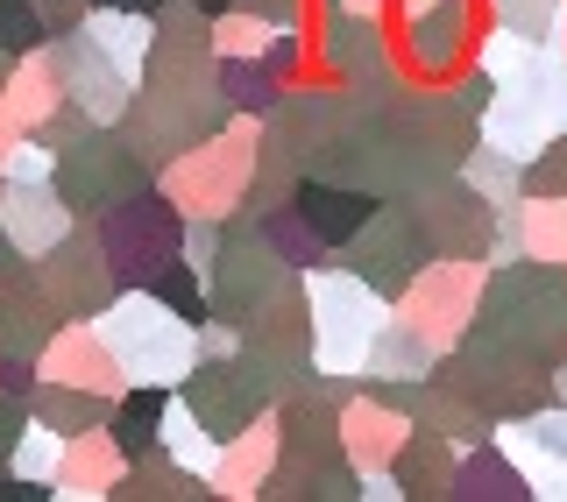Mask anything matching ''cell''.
Masks as SVG:
<instances>
[{
    "mask_svg": "<svg viewBox=\"0 0 567 502\" xmlns=\"http://www.w3.org/2000/svg\"><path fill=\"white\" fill-rule=\"evenodd\" d=\"M468 333H489V339H504V347L554 368V347L567 339V269L539 262V255L496 262L483 276V312H475Z\"/></svg>",
    "mask_w": 567,
    "mask_h": 502,
    "instance_id": "6da1fadb",
    "label": "cell"
},
{
    "mask_svg": "<svg viewBox=\"0 0 567 502\" xmlns=\"http://www.w3.org/2000/svg\"><path fill=\"white\" fill-rule=\"evenodd\" d=\"M100 339L114 347V362L128 383H156V389H177L199 362V326L177 318L156 291H114L106 312H93Z\"/></svg>",
    "mask_w": 567,
    "mask_h": 502,
    "instance_id": "7a4b0ae2",
    "label": "cell"
},
{
    "mask_svg": "<svg viewBox=\"0 0 567 502\" xmlns=\"http://www.w3.org/2000/svg\"><path fill=\"white\" fill-rule=\"evenodd\" d=\"M306 304H312V368L362 383V362H369V347H377V333L390 326L398 304L341 262L306 269Z\"/></svg>",
    "mask_w": 567,
    "mask_h": 502,
    "instance_id": "3957f363",
    "label": "cell"
},
{
    "mask_svg": "<svg viewBox=\"0 0 567 502\" xmlns=\"http://www.w3.org/2000/svg\"><path fill=\"white\" fill-rule=\"evenodd\" d=\"M256 142H262V121L235 114L227 128H213L206 142H192L177 164L156 170V185L177 199V212L227 220V212H241V199H248V177H256Z\"/></svg>",
    "mask_w": 567,
    "mask_h": 502,
    "instance_id": "277c9868",
    "label": "cell"
},
{
    "mask_svg": "<svg viewBox=\"0 0 567 502\" xmlns=\"http://www.w3.org/2000/svg\"><path fill=\"white\" fill-rule=\"evenodd\" d=\"M227 121L235 114H227L220 85H213V71H206V79H142V93L128 100V114H121V128H128V142L164 170V164H177V156L192 149V142L227 128Z\"/></svg>",
    "mask_w": 567,
    "mask_h": 502,
    "instance_id": "5b68a950",
    "label": "cell"
},
{
    "mask_svg": "<svg viewBox=\"0 0 567 502\" xmlns=\"http://www.w3.org/2000/svg\"><path fill=\"white\" fill-rule=\"evenodd\" d=\"M440 383H454L468 404H483L496 425L525 418V410H539L554 397V368L518 354V347H504V339H489V333L454 339V347L440 354Z\"/></svg>",
    "mask_w": 567,
    "mask_h": 502,
    "instance_id": "8992f818",
    "label": "cell"
},
{
    "mask_svg": "<svg viewBox=\"0 0 567 502\" xmlns=\"http://www.w3.org/2000/svg\"><path fill=\"white\" fill-rule=\"evenodd\" d=\"M93 227H100V248H106V262H114L121 291L156 283L177 262V248H185V212H177V199H171L164 185L135 191V199H121V206H106Z\"/></svg>",
    "mask_w": 567,
    "mask_h": 502,
    "instance_id": "52a82bcc",
    "label": "cell"
},
{
    "mask_svg": "<svg viewBox=\"0 0 567 502\" xmlns=\"http://www.w3.org/2000/svg\"><path fill=\"white\" fill-rule=\"evenodd\" d=\"M50 185L64 191V206L79 212V220H100L106 206L135 199V191L156 185V164L128 142V128H93L85 142H71L58 156V177Z\"/></svg>",
    "mask_w": 567,
    "mask_h": 502,
    "instance_id": "ba28073f",
    "label": "cell"
},
{
    "mask_svg": "<svg viewBox=\"0 0 567 502\" xmlns=\"http://www.w3.org/2000/svg\"><path fill=\"white\" fill-rule=\"evenodd\" d=\"M291 276H298V269L284 262L270 241H262L256 212H227V220H220V248H213V269H206V297H213V312L241 326V318L256 312V304H270Z\"/></svg>",
    "mask_w": 567,
    "mask_h": 502,
    "instance_id": "9c48e42d",
    "label": "cell"
},
{
    "mask_svg": "<svg viewBox=\"0 0 567 502\" xmlns=\"http://www.w3.org/2000/svg\"><path fill=\"white\" fill-rule=\"evenodd\" d=\"M333 262L354 269L362 283H377V291L398 304L404 291H412V276L433 262V241H425L419 212L404 206V199H383L377 212H369V227H354V241L333 248Z\"/></svg>",
    "mask_w": 567,
    "mask_h": 502,
    "instance_id": "30bf717a",
    "label": "cell"
},
{
    "mask_svg": "<svg viewBox=\"0 0 567 502\" xmlns=\"http://www.w3.org/2000/svg\"><path fill=\"white\" fill-rule=\"evenodd\" d=\"M483 276H489V262H475V255H433L412 276V291L398 297V318H412L447 354L454 339H468L475 312H483Z\"/></svg>",
    "mask_w": 567,
    "mask_h": 502,
    "instance_id": "8fae6325",
    "label": "cell"
},
{
    "mask_svg": "<svg viewBox=\"0 0 567 502\" xmlns=\"http://www.w3.org/2000/svg\"><path fill=\"white\" fill-rule=\"evenodd\" d=\"M475 35H483V0H433V8L404 14L390 50H398L404 79L419 85H447L461 64L475 57Z\"/></svg>",
    "mask_w": 567,
    "mask_h": 502,
    "instance_id": "7c38bea8",
    "label": "cell"
},
{
    "mask_svg": "<svg viewBox=\"0 0 567 502\" xmlns=\"http://www.w3.org/2000/svg\"><path fill=\"white\" fill-rule=\"evenodd\" d=\"M29 276L43 283V297L58 304L64 318H93V312H106V297L121 291V276H114V262H106L93 220H79L58 248H43V255L29 262Z\"/></svg>",
    "mask_w": 567,
    "mask_h": 502,
    "instance_id": "4fadbf2b",
    "label": "cell"
},
{
    "mask_svg": "<svg viewBox=\"0 0 567 502\" xmlns=\"http://www.w3.org/2000/svg\"><path fill=\"white\" fill-rule=\"evenodd\" d=\"M404 206L419 212V227H425V241H433V255H475V262H489L496 206H489V199H483V191H475L461 170L433 177V185L412 191Z\"/></svg>",
    "mask_w": 567,
    "mask_h": 502,
    "instance_id": "5bb4252c",
    "label": "cell"
},
{
    "mask_svg": "<svg viewBox=\"0 0 567 502\" xmlns=\"http://www.w3.org/2000/svg\"><path fill=\"white\" fill-rule=\"evenodd\" d=\"M312 50H319V79H377L398 64L390 50V22L377 14H354L341 0H312Z\"/></svg>",
    "mask_w": 567,
    "mask_h": 502,
    "instance_id": "9a60e30c",
    "label": "cell"
},
{
    "mask_svg": "<svg viewBox=\"0 0 567 502\" xmlns=\"http://www.w3.org/2000/svg\"><path fill=\"white\" fill-rule=\"evenodd\" d=\"M554 135H567V93L560 85H496V100L483 114V142L532 164Z\"/></svg>",
    "mask_w": 567,
    "mask_h": 502,
    "instance_id": "2e32d148",
    "label": "cell"
},
{
    "mask_svg": "<svg viewBox=\"0 0 567 502\" xmlns=\"http://www.w3.org/2000/svg\"><path fill=\"white\" fill-rule=\"evenodd\" d=\"M50 64H58V79H64V93L85 106V114L100 121V128H121V114H128V100L142 93L135 79H121L114 64L100 57L93 43H85V29H64V35H50Z\"/></svg>",
    "mask_w": 567,
    "mask_h": 502,
    "instance_id": "e0dca14e",
    "label": "cell"
},
{
    "mask_svg": "<svg viewBox=\"0 0 567 502\" xmlns=\"http://www.w3.org/2000/svg\"><path fill=\"white\" fill-rule=\"evenodd\" d=\"M241 347L262 354V362L284 368V375L312 368V304H306V276H291L270 304H256V312L241 318Z\"/></svg>",
    "mask_w": 567,
    "mask_h": 502,
    "instance_id": "ac0fdd59",
    "label": "cell"
},
{
    "mask_svg": "<svg viewBox=\"0 0 567 502\" xmlns=\"http://www.w3.org/2000/svg\"><path fill=\"white\" fill-rule=\"evenodd\" d=\"M35 368H43L50 383H79V389H100V397H121V389H128V375H121L114 347L100 339L93 318H64V326L50 333V347L35 354Z\"/></svg>",
    "mask_w": 567,
    "mask_h": 502,
    "instance_id": "d6986e66",
    "label": "cell"
},
{
    "mask_svg": "<svg viewBox=\"0 0 567 502\" xmlns=\"http://www.w3.org/2000/svg\"><path fill=\"white\" fill-rule=\"evenodd\" d=\"M213 71V14L192 0L156 8V43H150V79H206Z\"/></svg>",
    "mask_w": 567,
    "mask_h": 502,
    "instance_id": "ffe728a7",
    "label": "cell"
},
{
    "mask_svg": "<svg viewBox=\"0 0 567 502\" xmlns=\"http://www.w3.org/2000/svg\"><path fill=\"white\" fill-rule=\"evenodd\" d=\"M0 185H8V177H0ZM0 227H8V241L35 262L43 248H58L71 227H79V212L64 206L58 185H8L0 191Z\"/></svg>",
    "mask_w": 567,
    "mask_h": 502,
    "instance_id": "44dd1931",
    "label": "cell"
},
{
    "mask_svg": "<svg viewBox=\"0 0 567 502\" xmlns=\"http://www.w3.org/2000/svg\"><path fill=\"white\" fill-rule=\"evenodd\" d=\"M404 439H412V418H404V410H390L383 397L354 389V397L341 404V453H348L362 474H369V468H390Z\"/></svg>",
    "mask_w": 567,
    "mask_h": 502,
    "instance_id": "7402d4cb",
    "label": "cell"
},
{
    "mask_svg": "<svg viewBox=\"0 0 567 502\" xmlns=\"http://www.w3.org/2000/svg\"><path fill=\"white\" fill-rule=\"evenodd\" d=\"M85 43L100 50L106 64L121 71V79H150V43H156V14H135V8H114V0H93L85 8Z\"/></svg>",
    "mask_w": 567,
    "mask_h": 502,
    "instance_id": "603a6c76",
    "label": "cell"
},
{
    "mask_svg": "<svg viewBox=\"0 0 567 502\" xmlns=\"http://www.w3.org/2000/svg\"><path fill=\"white\" fill-rule=\"evenodd\" d=\"M121 468H128V453L106 439V425H93V432L64 439V468L50 489H58V502H114Z\"/></svg>",
    "mask_w": 567,
    "mask_h": 502,
    "instance_id": "cb8c5ba5",
    "label": "cell"
},
{
    "mask_svg": "<svg viewBox=\"0 0 567 502\" xmlns=\"http://www.w3.org/2000/svg\"><path fill=\"white\" fill-rule=\"evenodd\" d=\"M383 199L369 185H341V177H319V170H306L298 177V212L327 234V248H341V241H354V227H369V212H377Z\"/></svg>",
    "mask_w": 567,
    "mask_h": 502,
    "instance_id": "d4e9b609",
    "label": "cell"
},
{
    "mask_svg": "<svg viewBox=\"0 0 567 502\" xmlns=\"http://www.w3.org/2000/svg\"><path fill=\"white\" fill-rule=\"evenodd\" d=\"M277 468V418H256L248 432L220 439V468H213V495L227 502H262V481Z\"/></svg>",
    "mask_w": 567,
    "mask_h": 502,
    "instance_id": "484cf974",
    "label": "cell"
},
{
    "mask_svg": "<svg viewBox=\"0 0 567 502\" xmlns=\"http://www.w3.org/2000/svg\"><path fill=\"white\" fill-rule=\"evenodd\" d=\"M454 460L461 446L425 432V425H412V439L398 446V460H390V474L404 481V502H454Z\"/></svg>",
    "mask_w": 567,
    "mask_h": 502,
    "instance_id": "4316f807",
    "label": "cell"
},
{
    "mask_svg": "<svg viewBox=\"0 0 567 502\" xmlns=\"http://www.w3.org/2000/svg\"><path fill=\"white\" fill-rule=\"evenodd\" d=\"M58 326H64V312L43 297V283H35V276L14 283V291L0 297V354H8V362H35Z\"/></svg>",
    "mask_w": 567,
    "mask_h": 502,
    "instance_id": "83f0119b",
    "label": "cell"
},
{
    "mask_svg": "<svg viewBox=\"0 0 567 502\" xmlns=\"http://www.w3.org/2000/svg\"><path fill=\"white\" fill-rule=\"evenodd\" d=\"M425 375H440V347L412 318L390 312V326L377 333V347H369V362H362V383H425Z\"/></svg>",
    "mask_w": 567,
    "mask_h": 502,
    "instance_id": "f1b7e54d",
    "label": "cell"
},
{
    "mask_svg": "<svg viewBox=\"0 0 567 502\" xmlns=\"http://www.w3.org/2000/svg\"><path fill=\"white\" fill-rule=\"evenodd\" d=\"M454 502H532V489H525L518 460L496 439H483V446H461V460H454Z\"/></svg>",
    "mask_w": 567,
    "mask_h": 502,
    "instance_id": "f546056e",
    "label": "cell"
},
{
    "mask_svg": "<svg viewBox=\"0 0 567 502\" xmlns=\"http://www.w3.org/2000/svg\"><path fill=\"white\" fill-rule=\"evenodd\" d=\"M164 410H171V389H156V383H128V389L114 397V410H106V439H114L128 460L156 453V446H164Z\"/></svg>",
    "mask_w": 567,
    "mask_h": 502,
    "instance_id": "4dcf8cb0",
    "label": "cell"
},
{
    "mask_svg": "<svg viewBox=\"0 0 567 502\" xmlns=\"http://www.w3.org/2000/svg\"><path fill=\"white\" fill-rule=\"evenodd\" d=\"M213 495V481L206 474H192V468H177V460L156 446V453H142L121 468V489L114 502H206Z\"/></svg>",
    "mask_w": 567,
    "mask_h": 502,
    "instance_id": "1f68e13d",
    "label": "cell"
},
{
    "mask_svg": "<svg viewBox=\"0 0 567 502\" xmlns=\"http://www.w3.org/2000/svg\"><path fill=\"white\" fill-rule=\"evenodd\" d=\"M298 177H306V156L284 142L270 121H262V142H256V177H248V199L241 212H270V206H291L298 199Z\"/></svg>",
    "mask_w": 567,
    "mask_h": 502,
    "instance_id": "d6a6232c",
    "label": "cell"
},
{
    "mask_svg": "<svg viewBox=\"0 0 567 502\" xmlns=\"http://www.w3.org/2000/svg\"><path fill=\"white\" fill-rule=\"evenodd\" d=\"M14 106V121H22V135L29 128H43L50 114L71 100L64 93V79H58V64H50V50H29V57H14V71H8V93H0Z\"/></svg>",
    "mask_w": 567,
    "mask_h": 502,
    "instance_id": "836d02e7",
    "label": "cell"
},
{
    "mask_svg": "<svg viewBox=\"0 0 567 502\" xmlns=\"http://www.w3.org/2000/svg\"><path fill=\"white\" fill-rule=\"evenodd\" d=\"M29 410L50 425V432H64V439H79V432H93V425H106V410H114V397H100V389H79V383H35V397Z\"/></svg>",
    "mask_w": 567,
    "mask_h": 502,
    "instance_id": "e575fe53",
    "label": "cell"
},
{
    "mask_svg": "<svg viewBox=\"0 0 567 502\" xmlns=\"http://www.w3.org/2000/svg\"><path fill=\"white\" fill-rule=\"evenodd\" d=\"M213 85H220L227 114H248V121H262L284 100V79L262 57H213Z\"/></svg>",
    "mask_w": 567,
    "mask_h": 502,
    "instance_id": "d590c367",
    "label": "cell"
},
{
    "mask_svg": "<svg viewBox=\"0 0 567 502\" xmlns=\"http://www.w3.org/2000/svg\"><path fill=\"white\" fill-rule=\"evenodd\" d=\"M164 453L177 460V468L206 474V481H213V468H220V432H213V425L177 397V389H171V410H164Z\"/></svg>",
    "mask_w": 567,
    "mask_h": 502,
    "instance_id": "8d00e7d4",
    "label": "cell"
},
{
    "mask_svg": "<svg viewBox=\"0 0 567 502\" xmlns=\"http://www.w3.org/2000/svg\"><path fill=\"white\" fill-rule=\"evenodd\" d=\"M256 227H262V241H270L277 255L298 269V276H306V269H319V262H333L327 234H319V227L306 220V212H298V199H291V206H270V212H256Z\"/></svg>",
    "mask_w": 567,
    "mask_h": 502,
    "instance_id": "74e56055",
    "label": "cell"
},
{
    "mask_svg": "<svg viewBox=\"0 0 567 502\" xmlns=\"http://www.w3.org/2000/svg\"><path fill=\"white\" fill-rule=\"evenodd\" d=\"M461 177H468V185L483 191V199H489L496 212L525 199V164H518V156H504L496 142H475V149L461 156Z\"/></svg>",
    "mask_w": 567,
    "mask_h": 502,
    "instance_id": "f35d334b",
    "label": "cell"
},
{
    "mask_svg": "<svg viewBox=\"0 0 567 502\" xmlns=\"http://www.w3.org/2000/svg\"><path fill=\"white\" fill-rule=\"evenodd\" d=\"M483 14L511 35H532V43H560L567 35V0H483Z\"/></svg>",
    "mask_w": 567,
    "mask_h": 502,
    "instance_id": "ab89813d",
    "label": "cell"
},
{
    "mask_svg": "<svg viewBox=\"0 0 567 502\" xmlns=\"http://www.w3.org/2000/svg\"><path fill=\"white\" fill-rule=\"evenodd\" d=\"M518 220H525V255L567 269V199H525Z\"/></svg>",
    "mask_w": 567,
    "mask_h": 502,
    "instance_id": "60d3db41",
    "label": "cell"
},
{
    "mask_svg": "<svg viewBox=\"0 0 567 502\" xmlns=\"http://www.w3.org/2000/svg\"><path fill=\"white\" fill-rule=\"evenodd\" d=\"M262 64H270L284 85H291V79H312V71H319L312 22H277V29H270V43H262Z\"/></svg>",
    "mask_w": 567,
    "mask_h": 502,
    "instance_id": "b9f144b4",
    "label": "cell"
},
{
    "mask_svg": "<svg viewBox=\"0 0 567 502\" xmlns=\"http://www.w3.org/2000/svg\"><path fill=\"white\" fill-rule=\"evenodd\" d=\"M8 468L29 474V481H58V468H64V432H50V425L29 410V425H22V439H14V460H8Z\"/></svg>",
    "mask_w": 567,
    "mask_h": 502,
    "instance_id": "7bdbcfd3",
    "label": "cell"
},
{
    "mask_svg": "<svg viewBox=\"0 0 567 502\" xmlns=\"http://www.w3.org/2000/svg\"><path fill=\"white\" fill-rule=\"evenodd\" d=\"M142 291H156V297H164L177 318H192V326H199V318H213L206 276H199V269H192L185 255H177V262H171V269H164V276H156V283H142Z\"/></svg>",
    "mask_w": 567,
    "mask_h": 502,
    "instance_id": "ee69618b",
    "label": "cell"
},
{
    "mask_svg": "<svg viewBox=\"0 0 567 502\" xmlns=\"http://www.w3.org/2000/svg\"><path fill=\"white\" fill-rule=\"evenodd\" d=\"M270 29H277V22H262L256 8H227V14H213V57H262Z\"/></svg>",
    "mask_w": 567,
    "mask_h": 502,
    "instance_id": "f6af8a7d",
    "label": "cell"
},
{
    "mask_svg": "<svg viewBox=\"0 0 567 502\" xmlns=\"http://www.w3.org/2000/svg\"><path fill=\"white\" fill-rule=\"evenodd\" d=\"M50 43V22L35 14V0H0V50L8 57H29V50Z\"/></svg>",
    "mask_w": 567,
    "mask_h": 502,
    "instance_id": "bcb514c9",
    "label": "cell"
},
{
    "mask_svg": "<svg viewBox=\"0 0 567 502\" xmlns=\"http://www.w3.org/2000/svg\"><path fill=\"white\" fill-rule=\"evenodd\" d=\"M0 177H8V185H50V177H58V149H50L43 135H14V149L0 156Z\"/></svg>",
    "mask_w": 567,
    "mask_h": 502,
    "instance_id": "7dc6e473",
    "label": "cell"
},
{
    "mask_svg": "<svg viewBox=\"0 0 567 502\" xmlns=\"http://www.w3.org/2000/svg\"><path fill=\"white\" fill-rule=\"evenodd\" d=\"M525 199H567V135H554L525 164Z\"/></svg>",
    "mask_w": 567,
    "mask_h": 502,
    "instance_id": "c3c4849f",
    "label": "cell"
},
{
    "mask_svg": "<svg viewBox=\"0 0 567 502\" xmlns=\"http://www.w3.org/2000/svg\"><path fill=\"white\" fill-rule=\"evenodd\" d=\"M447 100H454L461 114L475 121V128H483V114H489V100H496V79H489V71H483V64L468 57V64H461L454 79H447Z\"/></svg>",
    "mask_w": 567,
    "mask_h": 502,
    "instance_id": "681fc988",
    "label": "cell"
},
{
    "mask_svg": "<svg viewBox=\"0 0 567 502\" xmlns=\"http://www.w3.org/2000/svg\"><path fill=\"white\" fill-rule=\"evenodd\" d=\"M213 248H220V220H206V212H185V248H177V255H185L192 269H213Z\"/></svg>",
    "mask_w": 567,
    "mask_h": 502,
    "instance_id": "f907efd6",
    "label": "cell"
},
{
    "mask_svg": "<svg viewBox=\"0 0 567 502\" xmlns=\"http://www.w3.org/2000/svg\"><path fill=\"white\" fill-rule=\"evenodd\" d=\"M227 354H241V326L235 318H199V362H227Z\"/></svg>",
    "mask_w": 567,
    "mask_h": 502,
    "instance_id": "816d5d0a",
    "label": "cell"
},
{
    "mask_svg": "<svg viewBox=\"0 0 567 502\" xmlns=\"http://www.w3.org/2000/svg\"><path fill=\"white\" fill-rule=\"evenodd\" d=\"M22 425H29V404H22V397H0V468L14 460V439H22Z\"/></svg>",
    "mask_w": 567,
    "mask_h": 502,
    "instance_id": "f5cc1de1",
    "label": "cell"
},
{
    "mask_svg": "<svg viewBox=\"0 0 567 502\" xmlns=\"http://www.w3.org/2000/svg\"><path fill=\"white\" fill-rule=\"evenodd\" d=\"M85 8H93V0H35V14H43V22H50V35L79 29V22H85Z\"/></svg>",
    "mask_w": 567,
    "mask_h": 502,
    "instance_id": "db71d44e",
    "label": "cell"
},
{
    "mask_svg": "<svg viewBox=\"0 0 567 502\" xmlns=\"http://www.w3.org/2000/svg\"><path fill=\"white\" fill-rule=\"evenodd\" d=\"M235 8H256L262 22H312V0H235Z\"/></svg>",
    "mask_w": 567,
    "mask_h": 502,
    "instance_id": "11a10c76",
    "label": "cell"
},
{
    "mask_svg": "<svg viewBox=\"0 0 567 502\" xmlns=\"http://www.w3.org/2000/svg\"><path fill=\"white\" fill-rule=\"evenodd\" d=\"M14 283H29V255L8 241V227H0V297H8Z\"/></svg>",
    "mask_w": 567,
    "mask_h": 502,
    "instance_id": "9f6ffc18",
    "label": "cell"
},
{
    "mask_svg": "<svg viewBox=\"0 0 567 502\" xmlns=\"http://www.w3.org/2000/svg\"><path fill=\"white\" fill-rule=\"evenodd\" d=\"M14 135H22V121H14V106H8V100H0V156H8V149H14Z\"/></svg>",
    "mask_w": 567,
    "mask_h": 502,
    "instance_id": "6f0895ef",
    "label": "cell"
},
{
    "mask_svg": "<svg viewBox=\"0 0 567 502\" xmlns=\"http://www.w3.org/2000/svg\"><path fill=\"white\" fill-rule=\"evenodd\" d=\"M341 8H354V14H377V22H390V14H398V0H341Z\"/></svg>",
    "mask_w": 567,
    "mask_h": 502,
    "instance_id": "680465c9",
    "label": "cell"
},
{
    "mask_svg": "<svg viewBox=\"0 0 567 502\" xmlns=\"http://www.w3.org/2000/svg\"><path fill=\"white\" fill-rule=\"evenodd\" d=\"M554 404H567V362H554Z\"/></svg>",
    "mask_w": 567,
    "mask_h": 502,
    "instance_id": "91938a15",
    "label": "cell"
},
{
    "mask_svg": "<svg viewBox=\"0 0 567 502\" xmlns=\"http://www.w3.org/2000/svg\"><path fill=\"white\" fill-rule=\"evenodd\" d=\"M114 8H135V14H156V8H164V0H114Z\"/></svg>",
    "mask_w": 567,
    "mask_h": 502,
    "instance_id": "94428289",
    "label": "cell"
},
{
    "mask_svg": "<svg viewBox=\"0 0 567 502\" xmlns=\"http://www.w3.org/2000/svg\"><path fill=\"white\" fill-rule=\"evenodd\" d=\"M192 8H206V14H227V8H235V0H192Z\"/></svg>",
    "mask_w": 567,
    "mask_h": 502,
    "instance_id": "6125c7cd",
    "label": "cell"
},
{
    "mask_svg": "<svg viewBox=\"0 0 567 502\" xmlns=\"http://www.w3.org/2000/svg\"><path fill=\"white\" fill-rule=\"evenodd\" d=\"M8 71H14V57H8V50H0V93H8Z\"/></svg>",
    "mask_w": 567,
    "mask_h": 502,
    "instance_id": "be15d7a7",
    "label": "cell"
}]
</instances>
